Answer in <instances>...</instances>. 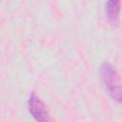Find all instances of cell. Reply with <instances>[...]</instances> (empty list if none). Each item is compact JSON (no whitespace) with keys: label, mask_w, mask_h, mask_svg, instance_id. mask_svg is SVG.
I'll use <instances>...</instances> for the list:
<instances>
[{"label":"cell","mask_w":122,"mask_h":122,"mask_svg":"<svg viewBox=\"0 0 122 122\" xmlns=\"http://www.w3.org/2000/svg\"><path fill=\"white\" fill-rule=\"evenodd\" d=\"M28 109L31 116L39 122H47L51 120L49 111L47 110L43 101L36 95L34 92H32L28 99Z\"/></svg>","instance_id":"obj_2"},{"label":"cell","mask_w":122,"mask_h":122,"mask_svg":"<svg viewBox=\"0 0 122 122\" xmlns=\"http://www.w3.org/2000/svg\"><path fill=\"white\" fill-rule=\"evenodd\" d=\"M105 13L110 22L117 23L120 15V0H107L105 4Z\"/></svg>","instance_id":"obj_3"},{"label":"cell","mask_w":122,"mask_h":122,"mask_svg":"<svg viewBox=\"0 0 122 122\" xmlns=\"http://www.w3.org/2000/svg\"><path fill=\"white\" fill-rule=\"evenodd\" d=\"M101 75L109 94L117 103H121L122 95L120 77L115 68L110 63H103L101 66Z\"/></svg>","instance_id":"obj_1"}]
</instances>
